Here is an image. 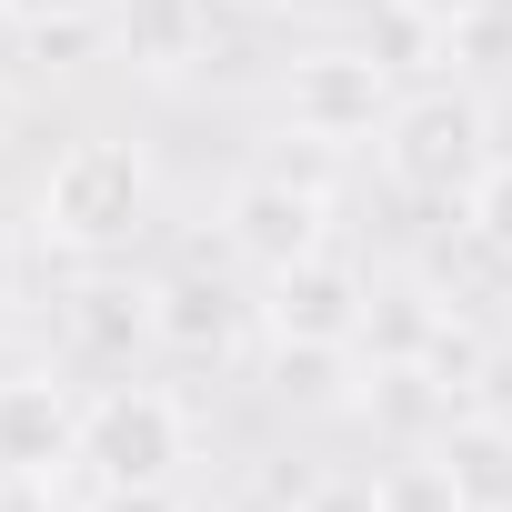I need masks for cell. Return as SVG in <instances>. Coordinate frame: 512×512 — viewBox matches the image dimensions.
<instances>
[{
    "instance_id": "14",
    "label": "cell",
    "mask_w": 512,
    "mask_h": 512,
    "mask_svg": "<svg viewBox=\"0 0 512 512\" xmlns=\"http://www.w3.org/2000/svg\"><path fill=\"white\" fill-rule=\"evenodd\" d=\"M81 512H191V502H181V482H101Z\"/></svg>"
},
{
    "instance_id": "15",
    "label": "cell",
    "mask_w": 512,
    "mask_h": 512,
    "mask_svg": "<svg viewBox=\"0 0 512 512\" xmlns=\"http://www.w3.org/2000/svg\"><path fill=\"white\" fill-rule=\"evenodd\" d=\"M292 512H372V472H322Z\"/></svg>"
},
{
    "instance_id": "12",
    "label": "cell",
    "mask_w": 512,
    "mask_h": 512,
    "mask_svg": "<svg viewBox=\"0 0 512 512\" xmlns=\"http://www.w3.org/2000/svg\"><path fill=\"white\" fill-rule=\"evenodd\" d=\"M372 512H462V492H452V462L422 442V452H392L382 472H372Z\"/></svg>"
},
{
    "instance_id": "7",
    "label": "cell",
    "mask_w": 512,
    "mask_h": 512,
    "mask_svg": "<svg viewBox=\"0 0 512 512\" xmlns=\"http://www.w3.org/2000/svg\"><path fill=\"white\" fill-rule=\"evenodd\" d=\"M81 462V392L61 372H0V482H61Z\"/></svg>"
},
{
    "instance_id": "10",
    "label": "cell",
    "mask_w": 512,
    "mask_h": 512,
    "mask_svg": "<svg viewBox=\"0 0 512 512\" xmlns=\"http://www.w3.org/2000/svg\"><path fill=\"white\" fill-rule=\"evenodd\" d=\"M432 452L452 462L462 512H512V422H502V412H452V422L432 432Z\"/></svg>"
},
{
    "instance_id": "11",
    "label": "cell",
    "mask_w": 512,
    "mask_h": 512,
    "mask_svg": "<svg viewBox=\"0 0 512 512\" xmlns=\"http://www.w3.org/2000/svg\"><path fill=\"white\" fill-rule=\"evenodd\" d=\"M151 302H161V352L211 362V352H231V332H241V292H231L221 272H171V282H151Z\"/></svg>"
},
{
    "instance_id": "16",
    "label": "cell",
    "mask_w": 512,
    "mask_h": 512,
    "mask_svg": "<svg viewBox=\"0 0 512 512\" xmlns=\"http://www.w3.org/2000/svg\"><path fill=\"white\" fill-rule=\"evenodd\" d=\"M392 11H402V21H422V31H442V41H452V31H472V21H482V11H492V0H392Z\"/></svg>"
},
{
    "instance_id": "13",
    "label": "cell",
    "mask_w": 512,
    "mask_h": 512,
    "mask_svg": "<svg viewBox=\"0 0 512 512\" xmlns=\"http://www.w3.org/2000/svg\"><path fill=\"white\" fill-rule=\"evenodd\" d=\"M462 211H472V241L512 272V161H502V151H492V171L472 181V201H462Z\"/></svg>"
},
{
    "instance_id": "4",
    "label": "cell",
    "mask_w": 512,
    "mask_h": 512,
    "mask_svg": "<svg viewBox=\"0 0 512 512\" xmlns=\"http://www.w3.org/2000/svg\"><path fill=\"white\" fill-rule=\"evenodd\" d=\"M191 462V412L161 382H111L81 402V472L91 482H181Z\"/></svg>"
},
{
    "instance_id": "18",
    "label": "cell",
    "mask_w": 512,
    "mask_h": 512,
    "mask_svg": "<svg viewBox=\"0 0 512 512\" xmlns=\"http://www.w3.org/2000/svg\"><path fill=\"white\" fill-rule=\"evenodd\" d=\"M0 121H11V101H0Z\"/></svg>"
},
{
    "instance_id": "3",
    "label": "cell",
    "mask_w": 512,
    "mask_h": 512,
    "mask_svg": "<svg viewBox=\"0 0 512 512\" xmlns=\"http://www.w3.org/2000/svg\"><path fill=\"white\" fill-rule=\"evenodd\" d=\"M392 101H402V91H392V71H382L372 51H302V61L282 71V91H272L282 131L312 141V151H362V141H382Z\"/></svg>"
},
{
    "instance_id": "8",
    "label": "cell",
    "mask_w": 512,
    "mask_h": 512,
    "mask_svg": "<svg viewBox=\"0 0 512 512\" xmlns=\"http://www.w3.org/2000/svg\"><path fill=\"white\" fill-rule=\"evenodd\" d=\"M71 342H81V362L131 372V352H151V342H161V302H151V282L91 272V282L71 292Z\"/></svg>"
},
{
    "instance_id": "9",
    "label": "cell",
    "mask_w": 512,
    "mask_h": 512,
    "mask_svg": "<svg viewBox=\"0 0 512 512\" xmlns=\"http://www.w3.org/2000/svg\"><path fill=\"white\" fill-rule=\"evenodd\" d=\"M201 41H211V0H111V51L151 81L191 71Z\"/></svg>"
},
{
    "instance_id": "1",
    "label": "cell",
    "mask_w": 512,
    "mask_h": 512,
    "mask_svg": "<svg viewBox=\"0 0 512 512\" xmlns=\"http://www.w3.org/2000/svg\"><path fill=\"white\" fill-rule=\"evenodd\" d=\"M31 221H41L51 251H81V262L121 251V241L151 221V161H141V141H121V131H81V141L41 171Z\"/></svg>"
},
{
    "instance_id": "6",
    "label": "cell",
    "mask_w": 512,
    "mask_h": 512,
    "mask_svg": "<svg viewBox=\"0 0 512 512\" xmlns=\"http://www.w3.org/2000/svg\"><path fill=\"white\" fill-rule=\"evenodd\" d=\"M262 322H272V342H342V352H362L372 272L342 262V251H312V262H292V272L262 282Z\"/></svg>"
},
{
    "instance_id": "2",
    "label": "cell",
    "mask_w": 512,
    "mask_h": 512,
    "mask_svg": "<svg viewBox=\"0 0 512 512\" xmlns=\"http://www.w3.org/2000/svg\"><path fill=\"white\" fill-rule=\"evenodd\" d=\"M372 151H382V181L402 201H472V181L492 171V111L472 91L432 81V91L392 101V121H382Z\"/></svg>"
},
{
    "instance_id": "5",
    "label": "cell",
    "mask_w": 512,
    "mask_h": 512,
    "mask_svg": "<svg viewBox=\"0 0 512 512\" xmlns=\"http://www.w3.org/2000/svg\"><path fill=\"white\" fill-rule=\"evenodd\" d=\"M221 251L241 272H292V262H312V251H332V201H322V181H292V171H241L231 191H221Z\"/></svg>"
},
{
    "instance_id": "17",
    "label": "cell",
    "mask_w": 512,
    "mask_h": 512,
    "mask_svg": "<svg viewBox=\"0 0 512 512\" xmlns=\"http://www.w3.org/2000/svg\"><path fill=\"white\" fill-rule=\"evenodd\" d=\"M111 0H0V21H21V31H41V21H101Z\"/></svg>"
}]
</instances>
